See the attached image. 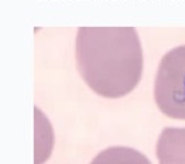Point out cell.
<instances>
[{
  "label": "cell",
  "mask_w": 185,
  "mask_h": 164,
  "mask_svg": "<svg viewBox=\"0 0 185 164\" xmlns=\"http://www.w3.org/2000/svg\"><path fill=\"white\" fill-rule=\"evenodd\" d=\"M81 28L76 41V66L96 95L117 99L134 91L143 77V54L133 31L90 35Z\"/></svg>",
  "instance_id": "cell-1"
},
{
  "label": "cell",
  "mask_w": 185,
  "mask_h": 164,
  "mask_svg": "<svg viewBox=\"0 0 185 164\" xmlns=\"http://www.w3.org/2000/svg\"><path fill=\"white\" fill-rule=\"evenodd\" d=\"M154 100L165 116L185 120V45L161 58L154 79Z\"/></svg>",
  "instance_id": "cell-2"
},
{
  "label": "cell",
  "mask_w": 185,
  "mask_h": 164,
  "mask_svg": "<svg viewBox=\"0 0 185 164\" xmlns=\"http://www.w3.org/2000/svg\"><path fill=\"white\" fill-rule=\"evenodd\" d=\"M158 164H185V126L164 127L155 144Z\"/></svg>",
  "instance_id": "cell-3"
},
{
  "label": "cell",
  "mask_w": 185,
  "mask_h": 164,
  "mask_svg": "<svg viewBox=\"0 0 185 164\" xmlns=\"http://www.w3.org/2000/svg\"><path fill=\"white\" fill-rule=\"evenodd\" d=\"M34 164H44L52 153L54 131L48 118L37 106L34 108Z\"/></svg>",
  "instance_id": "cell-4"
},
{
  "label": "cell",
  "mask_w": 185,
  "mask_h": 164,
  "mask_svg": "<svg viewBox=\"0 0 185 164\" xmlns=\"http://www.w3.org/2000/svg\"><path fill=\"white\" fill-rule=\"evenodd\" d=\"M89 164H151L144 153L129 146H110L99 152Z\"/></svg>",
  "instance_id": "cell-5"
}]
</instances>
